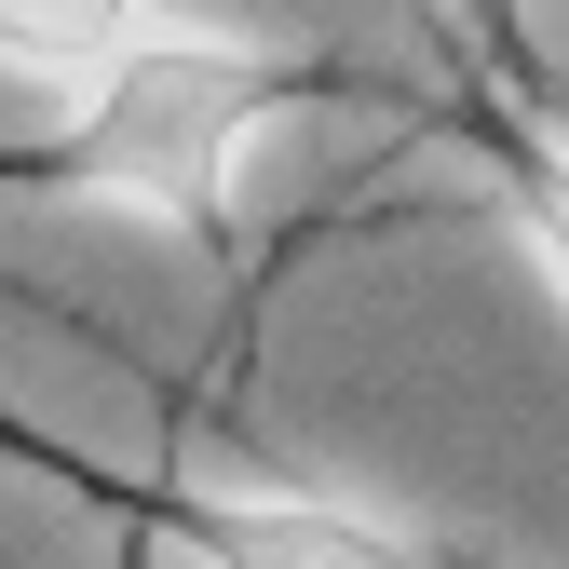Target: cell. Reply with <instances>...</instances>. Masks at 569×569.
<instances>
[{
	"instance_id": "cell-4",
	"label": "cell",
	"mask_w": 569,
	"mask_h": 569,
	"mask_svg": "<svg viewBox=\"0 0 569 569\" xmlns=\"http://www.w3.org/2000/svg\"><path fill=\"white\" fill-rule=\"evenodd\" d=\"M177 0H0V68H28V82H96L109 54L163 41Z\"/></svg>"
},
{
	"instance_id": "cell-5",
	"label": "cell",
	"mask_w": 569,
	"mask_h": 569,
	"mask_svg": "<svg viewBox=\"0 0 569 569\" xmlns=\"http://www.w3.org/2000/svg\"><path fill=\"white\" fill-rule=\"evenodd\" d=\"M420 14L448 28V54L475 68V82H542V54H529V14H516V0H420Z\"/></svg>"
},
{
	"instance_id": "cell-2",
	"label": "cell",
	"mask_w": 569,
	"mask_h": 569,
	"mask_svg": "<svg viewBox=\"0 0 569 569\" xmlns=\"http://www.w3.org/2000/svg\"><path fill=\"white\" fill-rule=\"evenodd\" d=\"M0 461H28L82 516H109L122 556H190V569H475L448 542H420L367 502H326V488H284V475H122V461H82V448H41V435H14V407H0Z\"/></svg>"
},
{
	"instance_id": "cell-3",
	"label": "cell",
	"mask_w": 569,
	"mask_h": 569,
	"mask_svg": "<svg viewBox=\"0 0 569 569\" xmlns=\"http://www.w3.org/2000/svg\"><path fill=\"white\" fill-rule=\"evenodd\" d=\"M420 122L488 177L502 231L529 244V271L556 284V312H569V96H556V68H542V82H475V68H461Z\"/></svg>"
},
{
	"instance_id": "cell-1",
	"label": "cell",
	"mask_w": 569,
	"mask_h": 569,
	"mask_svg": "<svg viewBox=\"0 0 569 569\" xmlns=\"http://www.w3.org/2000/svg\"><path fill=\"white\" fill-rule=\"evenodd\" d=\"M339 96H367V68L177 14L163 41H136L96 82H68V122L0 136V190H28V203H122V218L190 231L218 271H244V218H231L244 150L271 122H299V109H339Z\"/></svg>"
}]
</instances>
